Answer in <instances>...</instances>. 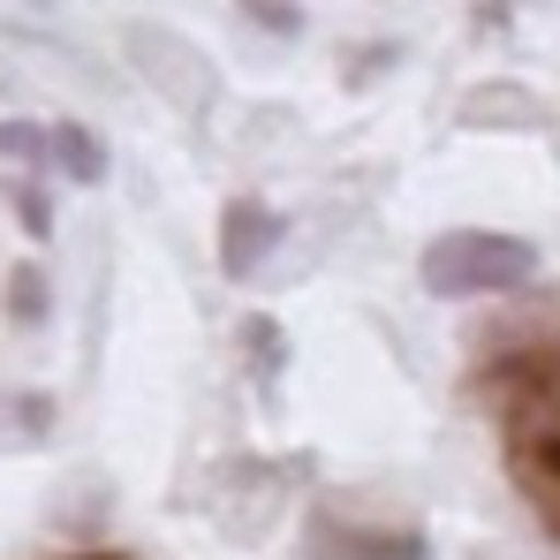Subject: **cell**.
<instances>
[{"instance_id":"obj_1","label":"cell","mask_w":560,"mask_h":560,"mask_svg":"<svg viewBox=\"0 0 560 560\" xmlns=\"http://www.w3.org/2000/svg\"><path fill=\"white\" fill-rule=\"evenodd\" d=\"M417 273L432 295L447 303H469V295H508L538 273V250L523 235H500V228H447L432 235V250L417 258Z\"/></svg>"},{"instance_id":"obj_2","label":"cell","mask_w":560,"mask_h":560,"mask_svg":"<svg viewBox=\"0 0 560 560\" xmlns=\"http://www.w3.org/2000/svg\"><path fill=\"white\" fill-rule=\"evenodd\" d=\"M129 69L167 98L175 114H205L220 98V69L189 46L183 31H167V23H129Z\"/></svg>"},{"instance_id":"obj_3","label":"cell","mask_w":560,"mask_h":560,"mask_svg":"<svg viewBox=\"0 0 560 560\" xmlns=\"http://www.w3.org/2000/svg\"><path fill=\"white\" fill-rule=\"evenodd\" d=\"M303 560H432V546L401 523H357V515H303Z\"/></svg>"},{"instance_id":"obj_4","label":"cell","mask_w":560,"mask_h":560,"mask_svg":"<svg viewBox=\"0 0 560 560\" xmlns=\"http://www.w3.org/2000/svg\"><path fill=\"white\" fill-rule=\"evenodd\" d=\"M273 250H280V212L266 205V197H228L220 205V273L235 280V288H250V280L273 266Z\"/></svg>"},{"instance_id":"obj_5","label":"cell","mask_w":560,"mask_h":560,"mask_svg":"<svg viewBox=\"0 0 560 560\" xmlns=\"http://www.w3.org/2000/svg\"><path fill=\"white\" fill-rule=\"evenodd\" d=\"M46 175H69L77 189L106 183V144H98L92 121H54L46 129Z\"/></svg>"},{"instance_id":"obj_6","label":"cell","mask_w":560,"mask_h":560,"mask_svg":"<svg viewBox=\"0 0 560 560\" xmlns=\"http://www.w3.org/2000/svg\"><path fill=\"white\" fill-rule=\"evenodd\" d=\"M546 106H538V92H523V84H485V92L463 98V121H477V129H530Z\"/></svg>"},{"instance_id":"obj_7","label":"cell","mask_w":560,"mask_h":560,"mask_svg":"<svg viewBox=\"0 0 560 560\" xmlns=\"http://www.w3.org/2000/svg\"><path fill=\"white\" fill-rule=\"evenodd\" d=\"M8 197H15L23 235H31V243H46V235H54V197H46V183H38V175H8Z\"/></svg>"},{"instance_id":"obj_8","label":"cell","mask_w":560,"mask_h":560,"mask_svg":"<svg viewBox=\"0 0 560 560\" xmlns=\"http://www.w3.org/2000/svg\"><path fill=\"white\" fill-rule=\"evenodd\" d=\"M0 160L15 175H46V129L38 121H0Z\"/></svg>"},{"instance_id":"obj_9","label":"cell","mask_w":560,"mask_h":560,"mask_svg":"<svg viewBox=\"0 0 560 560\" xmlns=\"http://www.w3.org/2000/svg\"><path fill=\"white\" fill-rule=\"evenodd\" d=\"M8 318L15 326H46V273L38 266H15L8 273Z\"/></svg>"},{"instance_id":"obj_10","label":"cell","mask_w":560,"mask_h":560,"mask_svg":"<svg viewBox=\"0 0 560 560\" xmlns=\"http://www.w3.org/2000/svg\"><path fill=\"white\" fill-rule=\"evenodd\" d=\"M243 349H258V378L273 386V378H280V349H288L273 318H243Z\"/></svg>"},{"instance_id":"obj_11","label":"cell","mask_w":560,"mask_h":560,"mask_svg":"<svg viewBox=\"0 0 560 560\" xmlns=\"http://www.w3.org/2000/svg\"><path fill=\"white\" fill-rule=\"evenodd\" d=\"M243 15H250V23H266V31H280V38H288V31L303 23V15H295L288 0H243Z\"/></svg>"},{"instance_id":"obj_12","label":"cell","mask_w":560,"mask_h":560,"mask_svg":"<svg viewBox=\"0 0 560 560\" xmlns=\"http://www.w3.org/2000/svg\"><path fill=\"white\" fill-rule=\"evenodd\" d=\"M92 560H114V553H92Z\"/></svg>"}]
</instances>
